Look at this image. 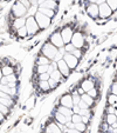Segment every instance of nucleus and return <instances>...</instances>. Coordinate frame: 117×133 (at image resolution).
Returning <instances> with one entry per match:
<instances>
[{"instance_id": "nucleus-3", "label": "nucleus", "mask_w": 117, "mask_h": 133, "mask_svg": "<svg viewBox=\"0 0 117 133\" xmlns=\"http://www.w3.org/2000/svg\"><path fill=\"white\" fill-rule=\"evenodd\" d=\"M114 11L111 10L109 5L105 3H102L98 5V19L100 20H105V19H109L112 14H114Z\"/></svg>"}, {"instance_id": "nucleus-2", "label": "nucleus", "mask_w": 117, "mask_h": 133, "mask_svg": "<svg viewBox=\"0 0 117 133\" xmlns=\"http://www.w3.org/2000/svg\"><path fill=\"white\" fill-rule=\"evenodd\" d=\"M34 18H35V20H36V23L39 24V26H40L41 32L45 31V30H47V28L53 24V19H50V18L47 17L46 14L41 13L40 11H37V12L35 13Z\"/></svg>"}, {"instance_id": "nucleus-7", "label": "nucleus", "mask_w": 117, "mask_h": 133, "mask_svg": "<svg viewBox=\"0 0 117 133\" xmlns=\"http://www.w3.org/2000/svg\"><path fill=\"white\" fill-rule=\"evenodd\" d=\"M107 4L111 7V10L114 11V12L117 11V0H107Z\"/></svg>"}, {"instance_id": "nucleus-6", "label": "nucleus", "mask_w": 117, "mask_h": 133, "mask_svg": "<svg viewBox=\"0 0 117 133\" xmlns=\"http://www.w3.org/2000/svg\"><path fill=\"white\" fill-rule=\"evenodd\" d=\"M39 6L43 7V8L59 11V1H57V0H43L41 4H39Z\"/></svg>"}, {"instance_id": "nucleus-8", "label": "nucleus", "mask_w": 117, "mask_h": 133, "mask_svg": "<svg viewBox=\"0 0 117 133\" xmlns=\"http://www.w3.org/2000/svg\"><path fill=\"white\" fill-rule=\"evenodd\" d=\"M98 0H87V4L89 3V4H96Z\"/></svg>"}, {"instance_id": "nucleus-5", "label": "nucleus", "mask_w": 117, "mask_h": 133, "mask_svg": "<svg viewBox=\"0 0 117 133\" xmlns=\"http://www.w3.org/2000/svg\"><path fill=\"white\" fill-rule=\"evenodd\" d=\"M84 11L90 19H92V20H98V5H97V4L88 3L87 5H85Z\"/></svg>"}, {"instance_id": "nucleus-1", "label": "nucleus", "mask_w": 117, "mask_h": 133, "mask_svg": "<svg viewBox=\"0 0 117 133\" xmlns=\"http://www.w3.org/2000/svg\"><path fill=\"white\" fill-rule=\"evenodd\" d=\"M27 14H28V10L22 5V3L20 0H15V3L13 4L10 10L7 20H13V19H18V18H26Z\"/></svg>"}, {"instance_id": "nucleus-4", "label": "nucleus", "mask_w": 117, "mask_h": 133, "mask_svg": "<svg viewBox=\"0 0 117 133\" xmlns=\"http://www.w3.org/2000/svg\"><path fill=\"white\" fill-rule=\"evenodd\" d=\"M63 59H65V61L67 63V65L69 66V68L73 71V72L80 66L81 61H82L80 58H77L76 55H74L73 53H66Z\"/></svg>"}]
</instances>
